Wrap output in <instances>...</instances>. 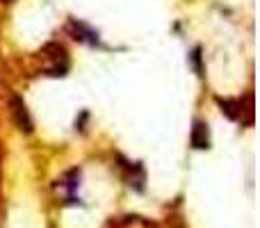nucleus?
Returning a JSON list of instances; mask_svg holds the SVG:
<instances>
[{
  "mask_svg": "<svg viewBox=\"0 0 260 228\" xmlns=\"http://www.w3.org/2000/svg\"><path fill=\"white\" fill-rule=\"evenodd\" d=\"M69 32L73 35V39L82 41V44H89V46H101V37L94 27H89L87 23L78 21V18H71L69 21Z\"/></svg>",
  "mask_w": 260,
  "mask_h": 228,
  "instance_id": "f257e3e1",
  "label": "nucleus"
},
{
  "mask_svg": "<svg viewBox=\"0 0 260 228\" xmlns=\"http://www.w3.org/2000/svg\"><path fill=\"white\" fill-rule=\"evenodd\" d=\"M119 162H121V171L126 174V180L130 187H135L137 192H142L144 189V180H146V174H144V167L142 162H126L123 157H119Z\"/></svg>",
  "mask_w": 260,
  "mask_h": 228,
  "instance_id": "f03ea898",
  "label": "nucleus"
},
{
  "mask_svg": "<svg viewBox=\"0 0 260 228\" xmlns=\"http://www.w3.org/2000/svg\"><path fill=\"white\" fill-rule=\"evenodd\" d=\"M12 116H14V123L23 133H32V119H30V112H27V105L23 103L21 96H14L12 99Z\"/></svg>",
  "mask_w": 260,
  "mask_h": 228,
  "instance_id": "7ed1b4c3",
  "label": "nucleus"
},
{
  "mask_svg": "<svg viewBox=\"0 0 260 228\" xmlns=\"http://www.w3.org/2000/svg\"><path fill=\"white\" fill-rule=\"evenodd\" d=\"M189 144H192V148H197V151L210 148V133H208V123H206V121H194Z\"/></svg>",
  "mask_w": 260,
  "mask_h": 228,
  "instance_id": "20e7f679",
  "label": "nucleus"
},
{
  "mask_svg": "<svg viewBox=\"0 0 260 228\" xmlns=\"http://www.w3.org/2000/svg\"><path fill=\"white\" fill-rule=\"evenodd\" d=\"M62 187L67 189V203H78V187H80V169H71L64 174L62 178Z\"/></svg>",
  "mask_w": 260,
  "mask_h": 228,
  "instance_id": "39448f33",
  "label": "nucleus"
},
{
  "mask_svg": "<svg viewBox=\"0 0 260 228\" xmlns=\"http://www.w3.org/2000/svg\"><path fill=\"white\" fill-rule=\"evenodd\" d=\"M108 228H157V226L153 224V221L144 219V217L133 215V217H119V219H112L108 224Z\"/></svg>",
  "mask_w": 260,
  "mask_h": 228,
  "instance_id": "423d86ee",
  "label": "nucleus"
},
{
  "mask_svg": "<svg viewBox=\"0 0 260 228\" xmlns=\"http://www.w3.org/2000/svg\"><path fill=\"white\" fill-rule=\"evenodd\" d=\"M217 103L221 105V110L226 112L229 119H242V99L231 101V99H217Z\"/></svg>",
  "mask_w": 260,
  "mask_h": 228,
  "instance_id": "0eeeda50",
  "label": "nucleus"
},
{
  "mask_svg": "<svg viewBox=\"0 0 260 228\" xmlns=\"http://www.w3.org/2000/svg\"><path fill=\"white\" fill-rule=\"evenodd\" d=\"M189 57H192V62H194V69H197V73H199V76H203V67H201V48H194Z\"/></svg>",
  "mask_w": 260,
  "mask_h": 228,
  "instance_id": "6e6552de",
  "label": "nucleus"
}]
</instances>
